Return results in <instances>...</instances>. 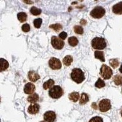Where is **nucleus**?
<instances>
[{"instance_id": "37", "label": "nucleus", "mask_w": 122, "mask_h": 122, "mask_svg": "<svg viewBox=\"0 0 122 122\" xmlns=\"http://www.w3.org/2000/svg\"></svg>"}, {"instance_id": "10", "label": "nucleus", "mask_w": 122, "mask_h": 122, "mask_svg": "<svg viewBox=\"0 0 122 122\" xmlns=\"http://www.w3.org/2000/svg\"><path fill=\"white\" fill-rule=\"evenodd\" d=\"M36 90V86L32 83H27L24 87V92L26 94L32 95Z\"/></svg>"}, {"instance_id": "11", "label": "nucleus", "mask_w": 122, "mask_h": 122, "mask_svg": "<svg viewBox=\"0 0 122 122\" xmlns=\"http://www.w3.org/2000/svg\"><path fill=\"white\" fill-rule=\"evenodd\" d=\"M39 109H40V106L37 103H33L31 104L28 109V112L30 114H36L39 112Z\"/></svg>"}, {"instance_id": "23", "label": "nucleus", "mask_w": 122, "mask_h": 122, "mask_svg": "<svg viewBox=\"0 0 122 122\" xmlns=\"http://www.w3.org/2000/svg\"><path fill=\"white\" fill-rule=\"evenodd\" d=\"M114 82L116 86L122 85V76L120 75H116L114 77Z\"/></svg>"}, {"instance_id": "18", "label": "nucleus", "mask_w": 122, "mask_h": 122, "mask_svg": "<svg viewBox=\"0 0 122 122\" xmlns=\"http://www.w3.org/2000/svg\"><path fill=\"white\" fill-rule=\"evenodd\" d=\"M39 97L37 93H33V94L30 95L28 97V101L29 103H31L32 104L36 103L37 101L39 100Z\"/></svg>"}, {"instance_id": "6", "label": "nucleus", "mask_w": 122, "mask_h": 122, "mask_svg": "<svg viewBox=\"0 0 122 122\" xmlns=\"http://www.w3.org/2000/svg\"><path fill=\"white\" fill-rule=\"evenodd\" d=\"M98 107L101 112H106L111 109V101L108 99H103L99 103Z\"/></svg>"}, {"instance_id": "19", "label": "nucleus", "mask_w": 122, "mask_h": 122, "mask_svg": "<svg viewBox=\"0 0 122 122\" xmlns=\"http://www.w3.org/2000/svg\"><path fill=\"white\" fill-rule=\"evenodd\" d=\"M27 14L26 13L23 12H19L17 14V18L18 20L20 21V22L23 23L25 21H26L27 20Z\"/></svg>"}, {"instance_id": "20", "label": "nucleus", "mask_w": 122, "mask_h": 122, "mask_svg": "<svg viewBox=\"0 0 122 122\" xmlns=\"http://www.w3.org/2000/svg\"><path fill=\"white\" fill-rule=\"evenodd\" d=\"M95 57L97 59L100 60L101 62H105V58H104V54L103 51H96L95 52Z\"/></svg>"}, {"instance_id": "7", "label": "nucleus", "mask_w": 122, "mask_h": 122, "mask_svg": "<svg viewBox=\"0 0 122 122\" xmlns=\"http://www.w3.org/2000/svg\"><path fill=\"white\" fill-rule=\"evenodd\" d=\"M51 45L56 50H62L64 46V40L60 39L57 36H53L51 37Z\"/></svg>"}, {"instance_id": "16", "label": "nucleus", "mask_w": 122, "mask_h": 122, "mask_svg": "<svg viewBox=\"0 0 122 122\" xmlns=\"http://www.w3.org/2000/svg\"><path fill=\"white\" fill-rule=\"evenodd\" d=\"M54 81L52 79H50L43 83V87L45 90H47L48 89H51L53 86H54Z\"/></svg>"}, {"instance_id": "15", "label": "nucleus", "mask_w": 122, "mask_h": 122, "mask_svg": "<svg viewBox=\"0 0 122 122\" xmlns=\"http://www.w3.org/2000/svg\"><path fill=\"white\" fill-rule=\"evenodd\" d=\"M89 101V97L88 95L86 93H82L80 97L79 104L81 105H84Z\"/></svg>"}, {"instance_id": "17", "label": "nucleus", "mask_w": 122, "mask_h": 122, "mask_svg": "<svg viewBox=\"0 0 122 122\" xmlns=\"http://www.w3.org/2000/svg\"><path fill=\"white\" fill-rule=\"evenodd\" d=\"M0 64H1V70H0V71L1 72L3 71L7 70V68L9 66L8 62L3 58L0 59Z\"/></svg>"}, {"instance_id": "8", "label": "nucleus", "mask_w": 122, "mask_h": 122, "mask_svg": "<svg viewBox=\"0 0 122 122\" xmlns=\"http://www.w3.org/2000/svg\"><path fill=\"white\" fill-rule=\"evenodd\" d=\"M49 66L53 70H59L62 67V64L59 59L56 57H51L49 61Z\"/></svg>"}, {"instance_id": "12", "label": "nucleus", "mask_w": 122, "mask_h": 122, "mask_svg": "<svg viewBox=\"0 0 122 122\" xmlns=\"http://www.w3.org/2000/svg\"><path fill=\"white\" fill-rule=\"evenodd\" d=\"M40 78V75L34 71H30L28 73V79L32 82H36Z\"/></svg>"}, {"instance_id": "32", "label": "nucleus", "mask_w": 122, "mask_h": 122, "mask_svg": "<svg viewBox=\"0 0 122 122\" xmlns=\"http://www.w3.org/2000/svg\"><path fill=\"white\" fill-rule=\"evenodd\" d=\"M59 36L60 39H61L62 40H65L67 37V33L66 32L63 31V32H61V33L59 34Z\"/></svg>"}, {"instance_id": "35", "label": "nucleus", "mask_w": 122, "mask_h": 122, "mask_svg": "<svg viewBox=\"0 0 122 122\" xmlns=\"http://www.w3.org/2000/svg\"><path fill=\"white\" fill-rule=\"evenodd\" d=\"M120 112H121V116H122V111H121Z\"/></svg>"}, {"instance_id": "30", "label": "nucleus", "mask_w": 122, "mask_h": 122, "mask_svg": "<svg viewBox=\"0 0 122 122\" xmlns=\"http://www.w3.org/2000/svg\"><path fill=\"white\" fill-rule=\"evenodd\" d=\"M89 122H103V120L100 117L96 116L92 118Z\"/></svg>"}, {"instance_id": "36", "label": "nucleus", "mask_w": 122, "mask_h": 122, "mask_svg": "<svg viewBox=\"0 0 122 122\" xmlns=\"http://www.w3.org/2000/svg\"><path fill=\"white\" fill-rule=\"evenodd\" d=\"M43 122V121H42V122Z\"/></svg>"}, {"instance_id": "34", "label": "nucleus", "mask_w": 122, "mask_h": 122, "mask_svg": "<svg viewBox=\"0 0 122 122\" xmlns=\"http://www.w3.org/2000/svg\"><path fill=\"white\" fill-rule=\"evenodd\" d=\"M119 71H120V72L121 73H122V65H121L120 67Z\"/></svg>"}, {"instance_id": "2", "label": "nucleus", "mask_w": 122, "mask_h": 122, "mask_svg": "<svg viewBox=\"0 0 122 122\" xmlns=\"http://www.w3.org/2000/svg\"><path fill=\"white\" fill-rule=\"evenodd\" d=\"M91 45L93 49L97 50H103L107 46L105 39L101 37H95L92 40Z\"/></svg>"}, {"instance_id": "28", "label": "nucleus", "mask_w": 122, "mask_h": 122, "mask_svg": "<svg viewBox=\"0 0 122 122\" xmlns=\"http://www.w3.org/2000/svg\"><path fill=\"white\" fill-rule=\"evenodd\" d=\"M50 28H52L53 29H54L55 31L56 32H58L60 30L62 29V26L61 25V24H54V25H51L50 26Z\"/></svg>"}, {"instance_id": "21", "label": "nucleus", "mask_w": 122, "mask_h": 122, "mask_svg": "<svg viewBox=\"0 0 122 122\" xmlns=\"http://www.w3.org/2000/svg\"><path fill=\"white\" fill-rule=\"evenodd\" d=\"M73 59L72 56H71L70 55L66 56L64 59H63V63L66 66H70L71 64L72 63Z\"/></svg>"}, {"instance_id": "31", "label": "nucleus", "mask_w": 122, "mask_h": 122, "mask_svg": "<svg viewBox=\"0 0 122 122\" xmlns=\"http://www.w3.org/2000/svg\"><path fill=\"white\" fill-rule=\"evenodd\" d=\"M30 27L29 26V24L28 23H25L22 26H21V29L23 32H29V30H30Z\"/></svg>"}, {"instance_id": "22", "label": "nucleus", "mask_w": 122, "mask_h": 122, "mask_svg": "<svg viewBox=\"0 0 122 122\" xmlns=\"http://www.w3.org/2000/svg\"><path fill=\"white\" fill-rule=\"evenodd\" d=\"M68 43L71 46H76L78 44V40L75 36L70 37L68 39Z\"/></svg>"}, {"instance_id": "29", "label": "nucleus", "mask_w": 122, "mask_h": 122, "mask_svg": "<svg viewBox=\"0 0 122 122\" xmlns=\"http://www.w3.org/2000/svg\"><path fill=\"white\" fill-rule=\"evenodd\" d=\"M42 23V18H36L33 21L34 26L35 28H40L41 26V25Z\"/></svg>"}, {"instance_id": "24", "label": "nucleus", "mask_w": 122, "mask_h": 122, "mask_svg": "<svg viewBox=\"0 0 122 122\" xmlns=\"http://www.w3.org/2000/svg\"><path fill=\"white\" fill-rule=\"evenodd\" d=\"M30 12L33 15L37 16V15H39L41 14V13H42V10L40 9L37 8V7H35V6H32L30 9Z\"/></svg>"}, {"instance_id": "33", "label": "nucleus", "mask_w": 122, "mask_h": 122, "mask_svg": "<svg viewBox=\"0 0 122 122\" xmlns=\"http://www.w3.org/2000/svg\"><path fill=\"white\" fill-rule=\"evenodd\" d=\"M92 107H93L95 109H97V104H96V103H93V104H92Z\"/></svg>"}, {"instance_id": "5", "label": "nucleus", "mask_w": 122, "mask_h": 122, "mask_svg": "<svg viewBox=\"0 0 122 122\" xmlns=\"http://www.w3.org/2000/svg\"><path fill=\"white\" fill-rule=\"evenodd\" d=\"M106 10L104 7L101 6H96L90 12V15L94 18H101L105 15Z\"/></svg>"}, {"instance_id": "26", "label": "nucleus", "mask_w": 122, "mask_h": 122, "mask_svg": "<svg viewBox=\"0 0 122 122\" xmlns=\"http://www.w3.org/2000/svg\"><path fill=\"white\" fill-rule=\"evenodd\" d=\"M109 64L113 68H116L119 65V61L117 59H112L109 61Z\"/></svg>"}, {"instance_id": "25", "label": "nucleus", "mask_w": 122, "mask_h": 122, "mask_svg": "<svg viewBox=\"0 0 122 122\" xmlns=\"http://www.w3.org/2000/svg\"><path fill=\"white\" fill-rule=\"evenodd\" d=\"M96 87L98 88V89H101V88L105 87L106 84L104 82V81L103 80L101 79V78H98L97 80V81L95 82V84Z\"/></svg>"}, {"instance_id": "27", "label": "nucleus", "mask_w": 122, "mask_h": 122, "mask_svg": "<svg viewBox=\"0 0 122 122\" xmlns=\"http://www.w3.org/2000/svg\"><path fill=\"white\" fill-rule=\"evenodd\" d=\"M74 30H75V33L79 35H82L84 33V29L81 26H78V25H76L74 27Z\"/></svg>"}, {"instance_id": "13", "label": "nucleus", "mask_w": 122, "mask_h": 122, "mask_svg": "<svg viewBox=\"0 0 122 122\" xmlns=\"http://www.w3.org/2000/svg\"><path fill=\"white\" fill-rule=\"evenodd\" d=\"M112 12L117 15L122 14V1L114 5L112 7Z\"/></svg>"}, {"instance_id": "4", "label": "nucleus", "mask_w": 122, "mask_h": 122, "mask_svg": "<svg viewBox=\"0 0 122 122\" xmlns=\"http://www.w3.org/2000/svg\"><path fill=\"white\" fill-rule=\"evenodd\" d=\"M113 71L109 66L103 64L100 68V75L104 79H109L112 77Z\"/></svg>"}, {"instance_id": "3", "label": "nucleus", "mask_w": 122, "mask_h": 122, "mask_svg": "<svg viewBox=\"0 0 122 122\" xmlns=\"http://www.w3.org/2000/svg\"><path fill=\"white\" fill-rule=\"evenodd\" d=\"M49 95L53 99H58L64 94V91L61 86H54L49 90Z\"/></svg>"}, {"instance_id": "14", "label": "nucleus", "mask_w": 122, "mask_h": 122, "mask_svg": "<svg viewBox=\"0 0 122 122\" xmlns=\"http://www.w3.org/2000/svg\"><path fill=\"white\" fill-rule=\"evenodd\" d=\"M68 98H69L70 100H71V101L74 102V103H76L78 101L79 98V94L78 92H73L71 93H70L68 95Z\"/></svg>"}, {"instance_id": "9", "label": "nucleus", "mask_w": 122, "mask_h": 122, "mask_svg": "<svg viewBox=\"0 0 122 122\" xmlns=\"http://www.w3.org/2000/svg\"><path fill=\"white\" fill-rule=\"evenodd\" d=\"M43 119L46 122H54L56 118V113L53 111H46L43 114Z\"/></svg>"}, {"instance_id": "1", "label": "nucleus", "mask_w": 122, "mask_h": 122, "mask_svg": "<svg viewBox=\"0 0 122 122\" xmlns=\"http://www.w3.org/2000/svg\"><path fill=\"white\" fill-rule=\"evenodd\" d=\"M71 78L77 84H81L85 80L84 73L80 68H75L71 71Z\"/></svg>"}]
</instances>
